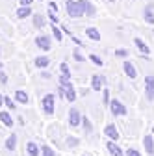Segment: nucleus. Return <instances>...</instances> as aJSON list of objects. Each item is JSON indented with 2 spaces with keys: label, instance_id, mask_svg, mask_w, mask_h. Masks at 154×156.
Wrapping results in <instances>:
<instances>
[{
  "label": "nucleus",
  "instance_id": "nucleus-21",
  "mask_svg": "<svg viewBox=\"0 0 154 156\" xmlns=\"http://www.w3.org/2000/svg\"><path fill=\"white\" fill-rule=\"evenodd\" d=\"M145 21L149 24H154V6L152 4L149 8H145Z\"/></svg>",
  "mask_w": 154,
  "mask_h": 156
},
{
  "label": "nucleus",
  "instance_id": "nucleus-40",
  "mask_svg": "<svg viewBox=\"0 0 154 156\" xmlns=\"http://www.w3.org/2000/svg\"><path fill=\"white\" fill-rule=\"evenodd\" d=\"M2 67H4V65H2V62H0V71H2Z\"/></svg>",
  "mask_w": 154,
  "mask_h": 156
},
{
  "label": "nucleus",
  "instance_id": "nucleus-9",
  "mask_svg": "<svg viewBox=\"0 0 154 156\" xmlns=\"http://www.w3.org/2000/svg\"><path fill=\"white\" fill-rule=\"evenodd\" d=\"M123 71H124V74H126L128 78H132V80H136V78H138V71H136V67H134L132 62H128V60L123 63Z\"/></svg>",
  "mask_w": 154,
  "mask_h": 156
},
{
  "label": "nucleus",
  "instance_id": "nucleus-28",
  "mask_svg": "<svg viewBox=\"0 0 154 156\" xmlns=\"http://www.w3.org/2000/svg\"><path fill=\"white\" fill-rule=\"evenodd\" d=\"M41 154H43V156H56L54 149H50L48 145H43V147H41Z\"/></svg>",
  "mask_w": 154,
  "mask_h": 156
},
{
  "label": "nucleus",
  "instance_id": "nucleus-3",
  "mask_svg": "<svg viewBox=\"0 0 154 156\" xmlns=\"http://www.w3.org/2000/svg\"><path fill=\"white\" fill-rule=\"evenodd\" d=\"M54 102H56V99H54V95H45L43 99H41V108H43V112L47 113V115H52L54 113Z\"/></svg>",
  "mask_w": 154,
  "mask_h": 156
},
{
  "label": "nucleus",
  "instance_id": "nucleus-11",
  "mask_svg": "<svg viewBox=\"0 0 154 156\" xmlns=\"http://www.w3.org/2000/svg\"><path fill=\"white\" fill-rule=\"evenodd\" d=\"M143 147H145V151H147L149 156L154 154V140H152V136H150V134H147L145 138H143Z\"/></svg>",
  "mask_w": 154,
  "mask_h": 156
},
{
  "label": "nucleus",
  "instance_id": "nucleus-38",
  "mask_svg": "<svg viewBox=\"0 0 154 156\" xmlns=\"http://www.w3.org/2000/svg\"><path fill=\"white\" fill-rule=\"evenodd\" d=\"M48 6H50V9H52V11H56V13H58V4H56V2H50Z\"/></svg>",
  "mask_w": 154,
  "mask_h": 156
},
{
  "label": "nucleus",
  "instance_id": "nucleus-39",
  "mask_svg": "<svg viewBox=\"0 0 154 156\" xmlns=\"http://www.w3.org/2000/svg\"><path fill=\"white\" fill-rule=\"evenodd\" d=\"M2 104H4V95H0V108H2Z\"/></svg>",
  "mask_w": 154,
  "mask_h": 156
},
{
  "label": "nucleus",
  "instance_id": "nucleus-7",
  "mask_svg": "<svg viewBox=\"0 0 154 156\" xmlns=\"http://www.w3.org/2000/svg\"><path fill=\"white\" fill-rule=\"evenodd\" d=\"M104 134L108 136V140H111V141H117L119 140V130H117V126L115 125H106V128H104Z\"/></svg>",
  "mask_w": 154,
  "mask_h": 156
},
{
  "label": "nucleus",
  "instance_id": "nucleus-14",
  "mask_svg": "<svg viewBox=\"0 0 154 156\" xmlns=\"http://www.w3.org/2000/svg\"><path fill=\"white\" fill-rule=\"evenodd\" d=\"M39 152H41V147H37V143H33V141L26 143V154L28 156H39Z\"/></svg>",
  "mask_w": 154,
  "mask_h": 156
},
{
  "label": "nucleus",
  "instance_id": "nucleus-33",
  "mask_svg": "<svg viewBox=\"0 0 154 156\" xmlns=\"http://www.w3.org/2000/svg\"><path fill=\"white\" fill-rule=\"evenodd\" d=\"M126 156H141L138 149H126Z\"/></svg>",
  "mask_w": 154,
  "mask_h": 156
},
{
  "label": "nucleus",
  "instance_id": "nucleus-2",
  "mask_svg": "<svg viewBox=\"0 0 154 156\" xmlns=\"http://www.w3.org/2000/svg\"><path fill=\"white\" fill-rule=\"evenodd\" d=\"M110 112H111V115H115V117H123V115H126V106H124L121 101L113 99V101H110Z\"/></svg>",
  "mask_w": 154,
  "mask_h": 156
},
{
  "label": "nucleus",
  "instance_id": "nucleus-5",
  "mask_svg": "<svg viewBox=\"0 0 154 156\" xmlns=\"http://www.w3.org/2000/svg\"><path fill=\"white\" fill-rule=\"evenodd\" d=\"M69 125L72 128H76V126L82 125V115H80V112L76 110V108H71L69 110Z\"/></svg>",
  "mask_w": 154,
  "mask_h": 156
},
{
  "label": "nucleus",
  "instance_id": "nucleus-18",
  "mask_svg": "<svg viewBox=\"0 0 154 156\" xmlns=\"http://www.w3.org/2000/svg\"><path fill=\"white\" fill-rule=\"evenodd\" d=\"M86 35L91 39V41H100V39H102V35H100V32L97 28H87L86 30Z\"/></svg>",
  "mask_w": 154,
  "mask_h": 156
},
{
  "label": "nucleus",
  "instance_id": "nucleus-30",
  "mask_svg": "<svg viewBox=\"0 0 154 156\" xmlns=\"http://www.w3.org/2000/svg\"><path fill=\"white\" fill-rule=\"evenodd\" d=\"M4 104L8 106V110H15V108H17V104L9 99V97H4Z\"/></svg>",
  "mask_w": 154,
  "mask_h": 156
},
{
  "label": "nucleus",
  "instance_id": "nucleus-20",
  "mask_svg": "<svg viewBox=\"0 0 154 156\" xmlns=\"http://www.w3.org/2000/svg\"><path fill=\"white\" fill-rule=\"evenodd\" d=\"M32 15V9H30V6H21L17 9V17L19 19H26V17H30Z\"/></svg>",
  "mask_w": 154,
  "mask_h": 156
},
{
  "label": "nucleus",
  "instance_id": "nucleus-13",
  "mask_svg": "<svg viewBox=\"0 0 154 156\" xmlns=\"http://www.w3.org/2000/svg\"><path fill=\"white\" fill-rule=\"evenodd\" d=\"M0 121L4 123V126H9V128H11L13 123H15L13 117H11V113H9V112H4V110H0Z\"/></svg>",
  "mask_w": 154,
  "mask_h": 156
},
{
  "label": "nucleus",
  "instance_id": "nucleus-15",
  "mask_svg": "<svg viewBox=\"0 0 154 156\" xmlns=\"http://www.w3.org/2000/svg\"><path fill=\"white\" fill-rule=\"evenodd\" d=\"M102 82H104V78L100 74H93V78H91V87L95 91H102Z\"/></svg>",
  "mask_w": 154,
  "mask_h": 156
},
{
  "label": "nucleus",
  "instance_id": "nucleus-31",
  "mask_svg": "<svg viewBox=\"0 0 154 156\" xmlns=\"http://www.w3.org/2000/svg\"><path fill=\"white\" fill-rule=\"evenodd\" d=\"M48 19H50V23L52 24H58V23H60V19H58V15H56V11H48Z\"/></svg>",
  "mask_w": 154,
  "mask_h": 156
},
{
  "label": "nucleus",
  "instance_id": "nucleus-37",
  "mask_svg": "<svg viewBox=\"0 0 154 156\" xmlns=\"http://www.w3.org/2000/svg\"><path fill=\"white\" fill-rule=\"evenodd\" d=\"M19 2H21V6H32L33 0H19Z\"/></svg>",
  "mask_w": 154,
  "mask_h": 156
},
{
  "label": "nucleus",
  "instance_id": "nucleus-4",
  "mask_svg": "<svg viewBox=\"0 0 154 156\" xmlns=\"http://www.w3.org/2000/svg\"><path fill=\"white\" fill-rule=\"evenodd\" d=\"M145 97H147V101H154V76L149 74L145 78Z\"/></svg>",
  "mask_w": 154,
  "mask_h": 156
},
{
  "label": "nucleus",
  "instance_id": "nucleus-19",
  "mask_svg": "<svg viewBox=\"0 0 154 156\" xmlns=\"http://www.w3.org/2000/svg\"><path fill=\"white\" fill-rule=\"evenodd\" d=\"M4 145H6V151H9V152L15 151V147H17V136H15V134H9Z\"/></svg>",
  "mask_w": 154,
  "mask_h": 156
},
{
  "label": "nucleus",
  "instance_id": "nucleus-29",
  "mask_svg": "<svg viewBox=\"0 0 154 156\" xmlns=\"http://www.w3.org/2000/svg\"><path fill=\"white\" fill-rule=\"evenodd\" d=\"M72 58H74L76 62H84V56H82L80 48H74V50H72Z\"/></svg>",
  "mask_w": 154,
  "mask_h": 156
},
{
  "label": "nucleus",
  "instance_id": "nucleus-22",
  "mask_svg": "<svg viewBox=\"0 0 154 156\" xmlns=\"http://www.w3.org/2000/svg\"><path fill=\"white\" fill-rule=\"evenodd\" d=\"M32 17H33V24H35V28H43V24H45L43 15H39V13H32Z\"/></svg>",
  "mask_w": 154,
  "mask_h": 156
},
{
  "label": "nucleus",
  "instance_id": "nucleus-12",
  "mask_svg": "<svg viewBox=\"0 0 154 156\" xmlns=\"http://www.w3.org/2000/svg\"><path fill=\"white\" fill-rule=\"evenodd\" d=\"M15 101H17L19 104H28V102H30V97H28L26 91L17 89V91H15Z\"/></svg>",
  "mask_w": 154,
  "mask_h": 156
},
{
  "label": "nucleus",
  "instance_id": "nucleus-17",
  "mask_svg": "<svg viewBox=\"0 0 154 156\" xmlns=\"http://www.w3.org/2000/svg\"><path fill=\"white\" fill-rule=\"evenodd\" d=\"M33 63H35V67H39V69H47L48 63H50V60H48L47 56H37L35 60H33Z\"/></svg>",
  "mask_w": 154,
  "mask_h": 156
},
{
  "label": "nucleus",
  "instance_id": "nucleus-6",
  "mask_svg": "<svg viewBox=\"0 0 154 156\" xmlns=\"http://www.w3.org/2000/svg\"><path fill=\"white\" fill-rule=\"evenodd\" d=\"M35 47L37 48H41L43 52H47V50H50V37L48 35H37L35 37Z\"/></svg>",
  "mask_w": 154,
  "mask_h": 156
},
{
  "label": "nucleus",
  "instance_id": "nucleus-23",
  "mask_svg": "<svg viewBox=\"0 0 154 156\" xmlns=\"http://www.w3.org/2000/svg\"><path fill=\"white\" fill-rule=\"evenodd\" d=\"M52 35L58 39V41L63 39V32H61V28H58V24H52Z\"/></svg>",
  "mask_w": 154,
  "mask_h": 156
},
{
  "label": "nucleus",
  "instance_id": "nucleus-35",
  "mask_svg": "<svg viewBox=\"0 0 154 156\" xmlns=\"http://www.w3.org/2000/svg\"><path fill=\"white\" fill-rule=\"evenodd\" d=\"M0 82H2V84H8V76H6L4 71H0Z\"/></svg>",
  "mask_w": 154,
  "mask_h": 156
},
{
  "label": "nucleus",
  "instance_id": "nucleus-42",
  "mask_svg": "<svg viewBox=\"0 0 154 156\" xmlns=\"http://www.w3.org/2000/svg\"><path fill=\"white\" fill-rule=\"evenodd\" d=\"M84 156H86V154H84Z\"/></svg>",
  "mask_w": 154,
  "mask_h": 156
},
{
  "label": "nucleus",
  "instance_id": "nucleus-27",
  "mask_svg": "<svg viewBox=\"0 0 154 156\" xmlns=\"http://www.w3.org/2000/svg\"><path fill=\"white\" fill-rule=\"evenodd\" d=\"M60 71H61V76L71 78V69H69V65H67V63H60Z\"/></svg>",
  "mask_w": 154,
  "mask_h": 156
},
{
  "label": "nucleus",
  "instance_id": "nucleus-8",
  "mask_svg": "<svg viewBox=\"0 0 154 156\" xmlns=\"http://www.w3.org/2000/svg\"><path fill=\"white\" fill-rule=\"evenodd\" d=\"M106 149H108V152H110L111 156H126V154L121 151V147L117 145V141H111V140H110V141L106 143Z\"/></svg>",
  "mask_w": 154,
  "mask_h": 156
},
{
  "label": "nucleus",
  "instance_id": "nucleus-41",
  "mask_svg": "<svg viewBox=\"0 0 154 156\" xmlns=\"http://www.w3.org/2000/svg\"><path fill=\"white\" fill-rule=\"evenodd\" d=\"M110 2H113V0H110Z\"/></svg>",
  "mask_w": 154,
  "mask_h": 156
},
{
  "label": "nucleus",
  "instance_id": "nucleus-16",
  "mask_svg": "<svg viewBox=\"0 0 154 156\" xmlns=\"http://www.w3.org/2000/svg\"><path fill=\"white\" fill-rule=\"evenodd\" d=\"M82 4H84V13L87 17H95V15H97V9H95V6L89 2V0H82Z\"/></svg>",
  "mask_w": 154,
  "mask_h": 156
},
{
  "label": "nucleus",
  "instance_id": "nucleus-34",
  "mask_svg": "<svg viewBox=\"0 0 154 156\" xmlns=\"http://www.w3.org/2000/svg\"><path fill=\"white\" fill-rule=\"evenodd\" d=\"M102 93H104V104L110 106V93H108V89H102Z\"/></svg>",
  "mask_w": 154,
  "mask_h": 156
},
{
  "label": "nucleus",
  "instance_id": "nucleus-24",
  "mask_svg": "<svg viewBox=\"0 0 154 156\" xmlns=\"http://www.w3.org/2000/svg\"><path fill=\"white\" fill-rule=\"evenodd\" d=\"M82 126H84L86 134H91L93 132V125H91V121L87 119V117H82Z\"/></svg>",
  "mask_w": 154,
  "mask_h": 156
},
{
  "label": "nucleus",
  "instance_id": "nucleus-26",
  "mask_svg": "<svg viewBox=\"0 0 154 156\" xmlns=\"http://www.w3.org/2000/svg\"><path fill=\"white\" fill-rule=\"evenodd\" d=\"M89 60L97 65V67H102V65H104V62L100 60V56H97V54H89Z\"/></svg>",
  "mask_w": 154,
  "mask_h": 156
},
{
  "label": "nucleus",
  "instance_id": "nucleus-1",
  "mask_svg": "<svg viewBox=\"0 0 154 156\" xmlns=\"http://www.w3.org/2000/svg\"><path fill=\"white\" fill-rule=\"evenodd\" d=\"M67 13L72 19H80L82 15H86L82 0H67Z\"/></svg>",
  "mask_w": 154,
  "mask_h": 156
},
{
  "label": "nucleus",
  "instance_id": "nucleus-25",
  "mask_svg": "<svg viewBox=\"0 0 154 156\" xmlns=\"http://www.w3.org/2000/svg\"><path fill=\"white\" fill-rule=\"evenodd\" d=\"M80 145V140L78 138H72V136H69L67 138V147L69 149H74V147H78Z\"/></svg>",
  "mask_w": 154,
  "mask_h": 156
},
{
  "label": "nucleus",
  "instance_id": "nucleus-32",
  "mask_svg": "<svg viewBox=\"0 0 154 156\" xmlns=\"http://www.w3.org/2000/svg\"><path fill=\"white\" fill-rule=\"evenodd\" d=\"M115 56H119V58H126V56H128V50H124V48H117V50H115Z\"/></svg>",
  "mask_w": 154,
  "mask_h": 156
},
{
  "label": "nucleus",
  "instance_id": "nucleus-36",
  "mask_svg": "<svg viewBox=\"0 0 154 156\" xmlns=\"http://www.w3.org/2000/svg\"><path fill=\"white\" fill-rule=\"evenodd\" d=\"M58 95H60L61 99H63V97H65V87H63L61 84H60V87H58Z\"/></svg>",
  "mask_w": 154,
  "mask_h": 156
},
{
  "label": "nucleus",
  "instance_id": "nucleus-10",
  "mask_svg": "<svg viewBox=\"0 0 154 156\" xmlns=\"http://www.w3.org/2000/svg\"><path fill=\"white\" fill-rule=\"evenodd\" d=\"M134 45L138 47V50H139L141 54H145V56H149V54H150V48H149V45L143 41L141 37H134Z\"/></svg>",
  "mask_w": 154,
  "mask_h": 156
}]
</instances>
